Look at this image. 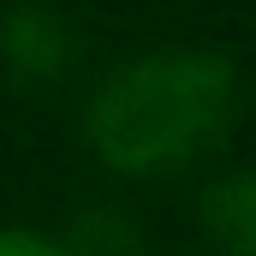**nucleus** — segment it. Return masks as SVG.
<instances>
[{"mask_svg": "<svg viewBox=\"0 0 256 256\" xmlns=\"http://www.w3.org/2000/svg\"><path fill=\"white\" fill-rule=\"evenodd\" d=\"M78 54L72 18L54 0H12L0 6V60L18 84H54Z\"/></svg>", "mask_w": 256, "mask_h": 256, "instance_id": "2", "label": "nucleus"}, {"mask_svg": "<svg viewBox=\"0 0 256 256\" xmlns=\"http://www.w3.org/2000/svg\"><path fill=\"white\" fill-rule=\"evenodd\" d=\"M238 120V66L220 48H149L108 66L84 102L90 149L137 179L202 161Z\"/></svg>", "mask_w": 256, "mask_h": 256, "instance_id": "1", "label": "nucleus"}, {"mask_svg": "<svg viewBox=\"0 0 256 256\" xmlns=\"http://www.w3.org/2000/svg\"><path fill=\"white\" fill-rule=\"evenodd\" d=\"M202 226L226 256H256V161L226 167L202 191Z\"/></svg>", "mask_w": 256, "mask_h": 256, "instance_id": "3", "label": "nucleus"}, {"mask_svg": "<svg viewBox=\"0 0 256 256\" xmlns=\"http://www.w3.org/2000/svg\"><path fill=\"white\" fill-rule=\"evenodd\" d=\"M0 256H66V244L36 226H0Z\"/></svg>", "mask_w": 256, "mask_h": 256, "instance_id": "5", "label": "nucleus"}, {"mask_svg": "<svg viewBox=\"0 0 256 256\" xmlns=\"http://www.w3.org/2000/svg\"><path fill=\"white\" fill-rule=\"evenodd\" d=\"M66 256H137V226L114 208H96L72 226V238H60Z\"/></svg>", "mask_w": 256, "mask_h": 256, "instance_id": "4", "label": "nucleus"}]
</instances>
